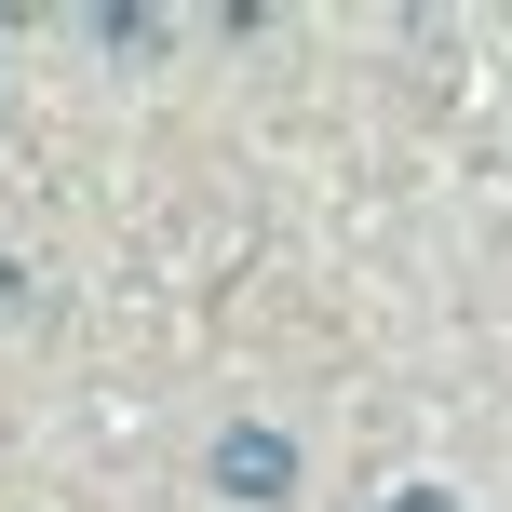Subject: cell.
Wrapping results in <instances>:
<instances>
[{
  "instance_id": "obj_1",
  "label": "cell",
  "mask_w": 512,
  "mask_h": 512,
  "mask_svg": "<svg viewBox=\"0 0 512 512\" xmlns=\"http://www.w3.org/2000/svg\"><path fill=\"white\" fill-rule=\"evenodd\" d=\"M216 486H230V499H283V486H297V445H283V432H230V445H216Z\"/></svg>"
},
{
  "instance_id": "obj_2",
  "label": "cell",
  "mask_w": 512,
  "mask_h": 512,
  "mask_svg": "<svg viewBox=\"0 0 512 512\" xmlns=\"http://www.w3.org/2000/svg\"><path fill=\"white\" fill-rule=\"evenodd\" d=\"M378 512H459V499H445V486H391Z\"/></svg>"
},
{
  "instance_id": "obj_3",
  "label": "cell",
  "mask_w": 512,
  "mask_h": 512,
  "mask_svg": "<svg viewBox=\"0 0 512 512\" xmlns=\"http://www.w3.org/2000/svg\"><path fill=\"white\" fill-rule=\"evenodd\" d=\"M14 297H27V270H14V256H0V324H14Z\"/></svg>"
}]
</instances>
